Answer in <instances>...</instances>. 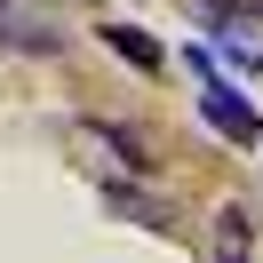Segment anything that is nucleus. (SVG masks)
Segmentation results:
<instances>
[{"instance_id":"f257e3e1","label":"nucleus","mask_w":263,"mask_h":263,"mask_svg":"<svg viewBox=\"0 0 263 263\" xmlns=\"http://www.w3.org/2000/svg\"><path fill=\"white\" fill-rule=\"evenodd\" d=\"M199 120H208L223 144H263V120H255V104H247V96H239V88H231L215 64H199Z\"/></svg>"},{"instance_id":"f03ea898","label":"nucleus","mask_w":263,"mask_h":263,"mask_svg":"<svg viewBox=\"0 0 263 263\" xmlns=\"http://www.w3.org/2000/svg\"><path fill=\"white\" fill-rule=\"evenodd\" d=\"M96 32H104V48H112V56H128L136 72H160V64H167V56H160V40H152V32H136V24H96Z\"/></svg>"},{"instance_id":"7ed1b4c3","label":"nucleus","mask_w":263,"mask_h":263,"mask_svg":"<svg viewBox=\"0 0 263 263\" xmlns=\"http://www.w3.org/2000/svg\"><path fill=\"white\" fill-rule=\"evenodd\" d=\"M247 247H255V215L223 208V215H215V263H247Z\"/></svg>"}]
</instances>
